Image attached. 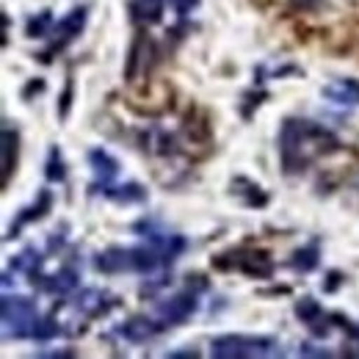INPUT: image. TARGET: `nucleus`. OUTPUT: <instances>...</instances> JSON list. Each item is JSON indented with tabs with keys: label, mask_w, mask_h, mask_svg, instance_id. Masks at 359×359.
<instances>
[{
	"label": "nucleus",
	"mask_w": 359,
	"mask_h": 359,
	"mask_svg": "<svg viewBox=\"0 0 359 359\" xmlns=\"http://www.w3.org/2000/svg\"><path fill=\"white\" fill-rule=\"evenodd\" d=\"M279 163L287 177L302 175L313 166L315 161L329 158L340 152V138L323 128L320 122L302 119V116H287L279 128Z\"/></svg>",
	"instance_id": "1"
},
{
	"label": "nucleus",
	"mask_w": 359,
	"mask_h": 359,
	"mask_svg": "<svg viewBox=\"0 0 359 359\" xmlns=\"http://www.w3.org/2000/svg\"><path fill=\"white\" fill-rule=\"evenodd\" d=\"M210 354L216 359H257L282 357V348L266 334H219L210 340Z\"/></svg>",
	"instance_id": "2"
},
{
	"label": "nucleus",
	"mask_w": 359,
	"mask_h": 359,
	"mask_svg": "<svg viewBox=\"0 0 359 359\" xmlns=\"http://www.w3.org/2000/svg\"><path fill=\"white\" fill-rule=\"evenodd\" d=\"M0 318H3V340H31L34 326L39 320V310H36V302L28 296L3 293Z\"/></svg>",
	"instance_id": "3"
},
{
	"label": "nucleus",
	"mask_w": 359,
	"mask_h": 359,
	"mask_svg": "<svg viewBox=\"0 0 359 359\" xmlns=\"http://www.w3.org/2000/svg\"><path fill=\"white\" fill-rule=\"evenodd\" d=\"M210 263H213V269L238 271V273H246V276H252V279H271V276H273V269H276L269 252L252 249V246L226 249L222 255H216Z\"/></svg>",
	"instance_id": "4"
},
{
	"label": "nucleus",
	"mask_w": 359,
	"mask_h": 359,
	"mask_svg": "<svg viewBox=\"0 0 359 359\" xmlns=\"http://www.w3.org/2000/svg\"><path fill=\"white\" fill-rule=\"evenodd\" d=\"M202 290H208V282H205L202 276H188L185 290L169 296L166 302H161L158 310H155V318H158L166 329L185 323L191 315L199 310V293H202Z\"/></svg>",
	"instance_id": "5"
},
{
	"label": "nucleus",
	"mask_w": 359,
	"mask_h": 359,
	"mask_svg": "<svg viewBox=\"0 0 359 359\" xmlns=\"http://www.w3.org/2000/svg\"><path fill=\"white\" fill-rule=\"evenodd\" d=\"M116 304H119V302H116L111 293L89 287V290H83L81 296H75L72 302H64L61 307H67V310L72 313V320H67V323H78V334H81L89 320H97V318L108 315Z\"/></svg>",
	"instance_id": "6"
},
{
	"label": "nucleus",
	"mask_w": 359,
	"mask_h": 359,
	"mask_svg": "<svg viewBox=\"0 0 359 359\" xmlns=\"http://www.w3.org/2000/svg\"><path fill=\"white\" fill-rule=\"evenodd\" d=\"M86 20H89V6H75L69 14H64L55 25H53V34H50V47L39 55L42 64H50L55 53H61L67 45H72L83 28H86Z\"/></svg>",
	"instance_id": "7"
},
{
	"label": "nucleus",
	"mask_w": 359,
	"mask_h": 359,
	"mask_svg": "<svg viewBox=\"0 0 359 359\" xmlns=\"http://www.w3.org/2000/svg\"><path fill=\"white\" fill-rule=\"evenodd\" d=\"M293 313L296 318L313 332V337H329L332 329H334V320H332V313H326L320 307V302H315L313 296H302L296 304H293Z\"/></svg>",
	"instance_id": "8"
},
{
	"label": "nucleus",
	"mask_w": 359,
	"mask_h": 359,
	"mask_svg": "<svg viewBox=\"0 0 359 359\" xmlns=\"http://www.w3.org/2000/svg\"><path fill=\"white\" fill-rule=\"evenodd\" d=\"M161 332H166V326H163L158 318H147V315H133V318H128L125 323L116 326V334H119L122 340L133 343V346H141V343L158 337Z\"/></svg>",
	"instance_id": "9"
},
{
	"label": "nucleus",
	"mask_w": 359,
	"mask_h": 359,
	"mask_svg": "<svg viewBox=\"0 0 359 359\" xmlns=\"http://www.w3.org/2000/svg\"><path fill=\"white\" fill-rule=\"evenodd\" d=\"M34 287H39L42 293L47 296H69L72 290H78V285H81V273L72 269V266H64V269H58L55 273H39L34 282H31Z\"/></svg>",
	"instance_id": "10"
},
{
	"label": "nucleus",
	"mask_w": 359,
	"mask_h": 359,
	"mask_svg": "<svg viewBox=\"0 0 359 359\" xmlns=\"http://www.w3.org/2000/svg\"><path fill=\"white\" fill-rule=\"evenodd\" d=\"M50 208H53V191L42 188V191H39V196H36V202H34V205H28V208H22V210L17 213V219L11 222V226L6 229V241L17 238V235H20V229H22L25 224L45 219L47 213H50Z\"/></svg>",
	"instance_id": "11"
},
{
	"label": "nucleus",
	"mask_w": 359,
	"mask_h": 359,
	"mask_svg": "<svg viewBox=\"0 0 359 359\" xmlns=\"http://www.w3.org/2000/svg\"><path fill=\"white\" fill-rule=\"evenodd\" d=\"M89 169H91V175H94L91 188L111 185L114 180L119 177V161H116L111 152H105L102 147H94V149H89Z\"/></svg>",
	"instance_id": "12"
},
{
	"label": "nucleus",
	"mask_w": 359,
	"mask_h": 359,
	"mask_svg": "<svg viewBox=\"0 0 359 359\" xmlns=\"http://www.w3.org/2000/svg\"><path fill=\"white\" fill-rule=\"evenodd\" d=\"M91 194H100L116 205H138V202H147V188L141 182H125V185H100V188H89Z\"/></svg>",
	"instance_id": "13"
},
{
	"label": "nucleus",
	"mask_w": 359,
	"mask_h": 359,
	"mask_svg": "<svg viewBox=\"0 0 359 359\" xmlns=\"http://www.w3.org/2000/svg\"><path fill=\"white\" fill-rule=\"evenodd\" d=\"M166 6H169V0H130L128 11H130L135 28H152L163 20Z\"/></svg>",
	"instance_id": "14"
},
{
	"label": "nucleus",
	"mask_w": 359,
	"mask_h": 359,
	"mask_svg": "<svg viewBox=\"0 0 359 359\" xmlns=\"http://www.w3.org/2000/svg\"><path fill=\"white\" fill-rule=\"evenodd\" d=\"M320 97L334 102V105H351L357 108L359 105V81L354 78H340V81H332L320 89Z\"/></svg>",
	"instance_id": "15"
},
{
	"label": "nucleus",
	"mask_w": 359,
	"mask_h": 359,
	"mask_svg": "<svg viewBox=\"0 0 359 359\" xmlns=\"http://www.w3.org/2000/svg\"><path fill=\"white\" fill-rule=\"evenodd\" d=\"M0 144H3V188H8L11 175L17 172V161H20V133H17V128H11L6 122Z\"/></svg>",
	"instance_id": "16"
},
{
	"label": "nucleus",
	"mask_w": 359,
	"mask_h": 359,
	"mask_svg": "<svg viewBox=\"0 0 359 359\" xmlns=\"http://www.w3.org/2000/svg\"><path fill=\"white\" fill-rule=\"evenodd\" d=\"M229 188H232V194H235L246 208H266V205H269V194H266L257 182H252L249 177H235Z\"/></svg>",
	"instance_id": "17"
},
{
	"label": "nucleus",
	"mask_w": 359,
	"mask_h": 359,
	"mask_svg": "<svg viewBox=\"0 0 359 359\" xmlns=\"http://www.w3.org/2000/svg\"><path fill=\"white\" fill-rule=\"evenodd\" d=\"M42 260H45V257H42V255H39L34 246H28V249H22V252H20V255H17V257L8 263V269H6V271L25 273V276L34 282V279L42 273V271H39V269H42Z\"/></svg>",
	"instance_id": "18"
},
{
	"label": "nucleus",
	"mask_w": 359,
	"mask_h": 359,
	"mask_svg": "<svg viewBox=\"0 0 359 359\" xmlns=\"http://www.w3.org/2000/svg\"><path fill=\"white\" fill-rule=\"evenodd\" d=\"M318 266H320V246H318V241L302 246V249H296L293 257H290V269L299 271V273H310Z\"/></svg>",
	"instance_id": "19"
},
{
	"label": "nucleus",
	"mask_w": 359,
	"mask_h": 359,
	"mask_svg": "<svg viewBox=\"0 0 359 359\" xmlns=\"http://www.w3.org/2000/svg\"><path fill=\"white\" fill-rule=\"evenodd\" d=\"M53 25H55L53 11H50V8H42L39 14H31V17H28V22H25V34H28L31 39H50Z\"/></svg>",
	"instance_id": "20"
},
{
	"label": "nucleus",
	"mask_w": 359,
	"mask_h": 359,
	"mask_svg": "<svg viewBox=\"0 0 359 359\" xmlns=\"http://www.w3.org/2000/svg\"><path fill=\"white\" fill-rule=\"evenodd\" d=\"M58 334H64V326H61V320H55V313H53V315H47V318H39V320H36L31 340H36V343H50V340H55Z\"/></svg>",
	"instance_id": "21"
},
{
	"label": "nucleus",
	"mask_w": 359,
	"mask_h": 359,
	"mask_svg": "<svg viewBox=\"0 0 359 359\" xmlns=\"http://www.w3.org/2000/svg\"><path fill=\"white\" fill-rule=\"evenodd\" d=\"M45 177L47 182H64L67 180V163H64L58 147H50V155H47L45 163Z\"/></svg>",
	"instance_id": "22"
},
{
	"label": "nucleus",
	"mask_w": 359,
	"mask_h": 359,
	"mask_svg": "<svg viewBox=\"0 0 359 359\" xmlns=\"http://www.w3.org/2000/svg\"><path fill=\"white\" fill-rule=\"evenodd\" d=\"M332 320H334V326H337V329H343V332H346L348 343L357 348V354H359V323L357 320L346 318L343 313H332Z\"/></svg>",
	"instance_id": "23"
},
{
	"label": "nucleus",
	"mask_w": 359,
	"mask_h": 359,
	"mask_svg": "<svg viewBox=\"0 0 359 359\" xmlns=\"http://www.w3.org/2000/svg\"><path fill=\"white\" fill-rule=\"evenodd\" d=\"M169 6H172V11L177 14V20L182 22L196 6H199V0H169Z\"/></svg>",
	"instance_id": "24"
},
{
	"label": "nucleus",
	"mask_w": 359,
	"mask_h": 359,
	"mask_svg": "<svg viewBox=\"0 0 359 359\" xmlns=\"http://www.w3.org/2000/svg\"><path fill=\"white\" fill-rule=\"evenodd\" d=\"M299 357H334L329 348H320V346H313V343H302L299 346Z\"/></svg>",
	"instance_id": "25"
},
{
	"label": "nucleus",
	"mask_w": 359,
	"mask_h": 359,
	"mask_svg": "<svg viewBox=\"0 0 359 359\" xmlns=\"http://www.w3.org/2000/svg\"><path fill=\"white\" fill-rule=\"evenodd\" d=\"M69 105H72V81H67V89H64V94H61V102H58V116H61V119H67Z\"/></svg>",
	"instance_id": "26"
},
{
	"label": "nucleus",
	"mask_w": 359,
	"mask_h": 359,
	"mask_svg": "<svg viewBox=\"0 0 359 359\" xmlns=\"http://www.w3.org/2000/svg\"><path fill=\"white\" fill-rule=\"evenodd\" d=\"M39 91H45V81H42V78H34V81L22 89V100H31V97L39 94Z\"/></svg>",
	"instance_id": "27"
},
{
	"label": "nucleus",
	"mask_w": 359,
	"mask_h": 359,
	"mask_svg": "<svg viewBox=\"0 0 359 359\" xmlns=\"http://www.w3.org/2000/svg\"><path fill=\"white\" fill-rule=\"evenodd\" d=\"M329 279H332V282H326V287H323V290H329V293H332V290H337V285L343 282V273L332 271V273H329Z\"/></svg>",
	"instance_id": "28"
},
{
	"label": "nucleus",
	"mask_w": 359,
	"mask_h": 359,
	"mask_svg": "<svg viewBox=\"0 0 359 359\" xmlns=\"http://www.w3.org/2000/svg\"><path fill=\"white\" fill-rule=\"evenodd\" d=\"M166 357H172V359H177V357H199V351H196V348H185V351H169Z\"/></svg>",
	"instance_id": "29"
},
{
	"label": "nucleus",
	"mask_w": 359,
	"mask_h": 359,
	"mask_svg": "<svg viewBox=\"0 0 359 359\" xmlns=\"http://www.w3.org/2000/svg\"><path fill=\"white\" fill-rule=\"evenodd\" d=\"M39 357H75V351H69V348H64V351H45Z\"/></svg>",
	"instance_id": "30"
}]
</instances>
